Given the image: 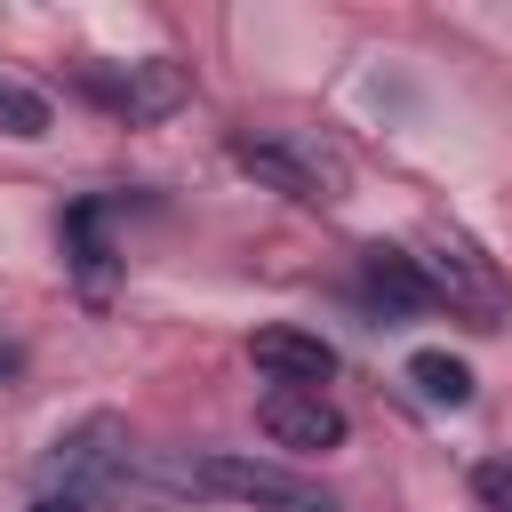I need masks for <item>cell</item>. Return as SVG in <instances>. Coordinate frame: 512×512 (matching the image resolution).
<instances>
[{"label":"cell","instance_id":"obj_13","mask_svg":"<svg viewBox=\"0 0 512 512\" xmlns=\"http://www.w3.org/2000/svg\"><path fill=\"white\" fill-rule=\"evenodd\" d=\"M16 368H24V352H16V344H0V384H8Z\"/></svg>","mask_w":512,"mask_h":512},{"label":"cell","instance_id":"obj_8","mask_svg":"<svg viewBox=\"0 0 512 512\" xmlns=\"http://www.w3.org/2000/svg\"><path fill=\"white\" fill-rule=\"evenodd\" d=\"M248 360H256L272 384H288V392H320V384L336 376V344L312 336V328H256V336H248Z\"/></svg>","mask_w":512,"mask_h":512},{"label":"cell","instance_id":"obj_11","mask_svg":"<svg viewBox=\"0 0 512 512\" xmlns=\"http://www.w3.org/2000/svg\"><path fill=\"white\" fill-rule=\"evenodd\" d=\"M48 128H56V104H48L32 80L0 72V136H16V144H40Z\"/></svg>","mask_w":512,"mask_h":512},{"label":"cell","instance_id":"obj_7","mask_svg":"<svg viewBox=\"0 0 512 512\" xmlns=\"http://www.w3.org/2000/svg\"><path fill=\"white\" fill-rule=\"evenodd\" d=\"M112 192H88V200H72L64 208V264H72V280H80V296H112V280H120V248H112Z\"/></svg>","mask_w":512,"mask_h":512},{"label":"cell","instance_id":"obj_14","mask_svg":"<svg viewBox=\"0 0 512 512\" xmlns=\"http://www.w3.org/2000/svg\"><path fill=\"white\" fill-rule=\"evenodd\" d=\"M32 512H88V504H64V496H40Z\"/></svg>","mask_w":512,"mask_h":512},{"label":"cell","instance_id":"obj_9","mask_svg":"<svg viewBox=\"0 0 512 512\" xmlns=\"http://www.w3.org/2000/svg\"><path fill=\"white\" fill-rule=\"evenodd\" d=\"M360 296L384 312V320H408V312H432V288H424V272H416V256L408 248H360Z\"/></svg>","mask_w":512,"mask_h":512},{"label":"cell","instance_id":"obj_3","mask_svg":"<svg viewBox=\"0 0 512 512\" xmlns=\"http://www.w3.org/2000/svg\"><path fill=\"white\" fill-rule=\"evenodd\" d=\"M408 256H416L432 304L464 312L472 328H496V320H504V272H496V256H480V240H464L456 224H432Z\"/></svg>","mask_w":512,"mask_h":512},{"label":"cell","instance_id":"obj_12","mask_svg":"<svg viewBox=\"0 0 512 512\" xmlns=\"http://www.w3.org/2000/svg\"><path fill=\"white\" fill-rule=\"evenodd\" d=\"M472 496H480L488 512H512V464H504V456H488V464H472Z\"/></svg>","mask_w":512,"mask_h":512},{"label":"cell","instance_id":"obj_1","mask_svg":"<svg viewBox=\"0 0 512 512\" xmlns=\"http://www.w3.org/2000/svg\"><path fill=\"white\" fill-rule=\"evenodd\" d=\"M232 160L304 208H336L352 192V152L328 128H232Z\"/></svg>","mask_w":512,"mask_h":512},{"label":"cell","instance_id":"obj_6","mask_svg":"<svg viewBox=\"0 0 512 512\" xmlns=\"http://www.w3.org/2000/svg\"><path fill=\"white\" fill-rule=\"evenodd\" d=\"M256 424H264V440L272 448H296V456H328V448H344V408L328 400V392H288V384H272L264 392V408H256Z\"/></svg>","mask_w":512,"mask_h":512},{"label":"cell","instance_id":"obj_10","mask_svg":"<svg viewBox=\"0 0 512 512\" xmlns=\"http://www.w3.org/2000/svg\"><path fill=\"white\" fill-rule=\"evenodd\" d=\"M408 384H416L432 408H472V368H464L456 352H440V344L408 352Z\"/></svg>","mask_w":512,"mask_h":512},{"label":"cell","instance_id":"obj_2","mask_svg":"<svg viewBox=\"0 0 512 512\" xmlns=\"http://www.w3.org/2000/svg\"><path fill=\"white\" fill-rule=\"evenodd\" d=\"M128 456H136L128 416L96 408V416H80L72 432L48 440V456H40V488L64 496V504H96V496H112V488L128 480Z\"/></svg>","mask_w":512,"mask_h":512},{"label":"cell","instance_id":"obj_5","mask_svg":"<svg viewBox=\"0 0 512 512\" xmlns=\"http://www.w3.org/2000/svg\"><path fill=\"white\" fill-rule=\"evenodd\" d=\"M72 88H80L88 104H104L112 120L144 128V120H168V112L192 96V72H184L176 56H136V64H80Z\"/></svg>","mask_w":512,"mask_h":512},{"label":"cell","instance_id":"obj_4","mask_svg":"<svg viewBox=\"0 0 512 512\" xmlns=\"http://www.w3.org/2000/svg\"><path fill=\"white\" fill-rule=\"evenodd\" d=\"M176 488H200V496H232V504H256V512H336L320 496V480L304 472H280V464H256V456H192V464H168Z\"/></svg>","mask_w":512,"mask_h":512}]
</instances>
